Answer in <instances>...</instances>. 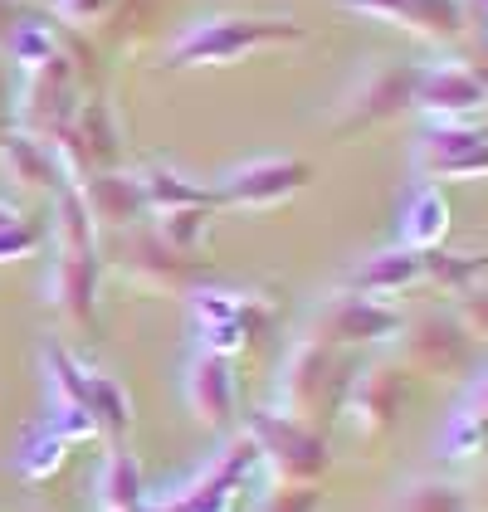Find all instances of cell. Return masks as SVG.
<instances>
[{
    "mask_svg": "<svg viewBox=\"0 0 488 512\" xmlns=\"http://www.w3.org/2000/svg\"><path fill=\"white\" fill-rule=\"evenodd\" d=\"M347 10H362L371 20L406 25L425 40H454L464 30V5L459 0H342Z\"/></svg>",
    "mask_w": 488,
    "mask_h": 512,
    "instance_id": "10",
    "label": "cell"
},
{
    "mask_svg": "<svg viewBox=\"0 0 488 512\" xmlns=\"http://www.w3.org/2000/svg\"><path fill=\"white\" fill-rule=\"evenodd\" d=\"M401 410H406V371L401 366H366L352 376V386L342 395V415H347L352 434L366 444L391 439L401 425Z\"/></svg>",
    "mask_w": 488,
    "mask_h": 512,
    "instance_id": "5",
    "label": "cell"
},
{
    "mask_svg": "<svg viewBox=\"0 0 488 512\" xmlns=\"http://www.w3.org/2000/svg\"><path fill=\"white\" fill-rule=\"evenodd\" d=\"M79 200L88 210V220H103V225H132L147 210V191L132 176H93Z\"/></svg>",
    "mask_w": 488,
    "mask_h": 512,
    "instance_id": "14",
    "label": "cell"
},
{
    "mask_svg": "<svg viewBox=\"0 0 488 512\" xmlns=\"http://www.w3.org/2000/svg\"><path fill=\"white\" fill-rule=\"evenodd\" d=\"M401 322H406V317L396 313L391 303H381V298L337 293V298H327L323 308L313 313V322H308V337L347 352V347H371V342L396 337V332H401Z\"/></svg>",
    "mask_w": 488,
    "mask_h": 512,
    "instance_id": "6",
    "label": "cell"
},
{
    "mask_svg": "<svg viewBox=\"0 0 488 512\" xmlns=\"http://www.w3.org/2000/svg\"><path fill=\"white\" fill-rule=\"evenodd\" d=\"M132 512H152V508H132Z\"/></svg>",
    "mask_w": 488,
    "mask_h": 512,
    "instance_id": "30",
    "label": "cell"
},
{
    "mask_svg": "<svg viewBox=\"0 0 488 512\" xmlns=\"http://www.w3.org/2000/svg\"><path fill=\"white\" fill-rule=\"evenodd\" d=\"M98 493H103V512H132L142 508V469L127 449H113L103 478H98Z\"/></svg>",
    "mask_w": 488,
    "mask_h": 512,
    "instance_id": "18",
    "label": "cell"
},
{
    "mask_svg": "<svg viewBox=\"0 0 488 512\" xmlns=\"http://www.w3.org/2000/svg\"><path fill=\"white\" fill-rule=\"evenodd\" d=\"M93 283H98L93 249L64 254V264H59V274H54V298H59V308L74 313V317H88V308H93Z\"/></svg>",
    "mask_w": 488,
    "mask_h": 512,
    "instance_id": "17",
    "label": "cell"
},
{
    "mask_svg": "<svg viewBox=\"0 0 488 512\" xmlns=\"http://www.w3.org/2000/svg\"><path fill=\"white\" fill-rule=\"evenodd\" d=\"M469 512H488V478H484V488L469 498Z\"/></svg>",
    "mask_w": 488,
    "mask_h": 512,
    "instance_id": "28",
    "label": "cell"
},
{
    "mask_svg": "<svg viewBox=\"0 0 488 512\" xmlns=\"http://www.w3.org/2000/svg\"><path fill=\"white\" fill-rule=\"evenodd\" d=\"M0 132H5V122H0Z\"/></svg>",
    "mask_w": 488,
    "mask_h": 512,
    "instance_id": "31",
    "label": "cell"
},
{
    "mask_svg": "<svg viewBox=\"0 0 488 512\" xmlns=\"http://www.w3.org/2000/svg\"><path fill=\"white\" fill-rule=\"evenodd\" d=\"M449 317L464 327V337L479 347V342H488V288L484 283H469V288H459L454 293V308H449Z\"/></svg>",
    "mask_w": 488,
    "mask_h": 512,
    "instance_id": "23",
    "label": "cell"
},
{
    "mask_svg": "<svg viewBox=\"0 0 488 512\" xmlns=\"http://www.w3.org/2000/svg\"><path fill=\"white\" fill-rule=\"evenodd\" d=\"M391 512H469V493L445 483V478H415L401 488Z\"/></svg>",
    "mask_w": 488,
    "mask_h": 512,
    "instance_id": "19",
    "label": "cell"
},
{
    "mask_svg": "<svg viewBox=\"0 0 488 512\" xmlns=\"http://www.w3.org/2000/svg\"><path fill=\"white\" fill-rule=\"evenodd\" d=\"M249 439L259 444V464H269L274 478H298V483H318L332 464V449L313 425H298L279 410H259L249 420Z\"/></svg>",
    "mask_w": 488,
    "mask_h": 512,
    "instance_id": "3",
    "label": "cell"
},
{
    "mask_svg": "<svg viewBox=\"0 0 488 512\" xmlns=\"http://www.w3.org/2000/svg\"><path fill=\"white\" fill-rule=\"evenodd\" d=\"M303 30L293 20H205L201 30H191L186 40L171 49V64H225L254 44H274V40H298Z\"/></svg>",
    "mask_w": 488,
    "mask_h": 512,
    "instance_id": "8",
    "label": "cell"
},
{
    "mask_svg": "<svg viewBox=\"0 0 488 512\" xmlns=\"http://www.w3.org/2000/svg\"><path fill=\"white\" fill-rule=\"evenodd\" d=\"M5 166L25 181V186H54V161L40 152V142L30 137H10L5 142Z\"/></svg>",
    "mask_w": 488,
    "mask_h": 512,
    "instance_id": "22",
    "label": "cell"
},
{
    "mask_svg": "<svg viewBox=\"0 0 488 512\" xmlns=\"http://www.w3.org/2000/svg\"><path fill=\"white\" fill-rule=\"evenodd\" d=\"M49 371H54V391H59V400H64L69 410H83V405H88V376H83L59 347H49Z\"/></svg>",
    "mask_w": 488,
    "mask_h": 512,
    "instance_id": "25",
    "label": "cell"
},
{
    "mask_svg": "<svg viewBox=\"0 0 488 512\" xmlns=\"http://www.w3.org/2000/svg\"><path fill=\"white\" fill-rule=\"evenodd\" d=\"M35 239H40L35 230H25V225L15 220L10 230H0V259H5V254H25V249H30Z\"/></svg>",
    "mask_w": 488,
    "mask_h": 512,
    "instance_id": "27",
    "label": "cell"
},
{
    "mask_svg": "<svg viewBox=\"0 0 488 512\" xmlns=\"http://www.w3.org/2000/svg\"><path fill=\"white\" fill-rule=\"evenodd\" d=\"M205 215H210V205H186V210H166V225H162V239L171 249H191L205 230Z\"/></svg>",
    "mask_w": 488,
    "mask_h": 512,
    "instance_id": "26",
    "label": "cell"
},
{
    "mask_svg": "<svg viewBox=\"0 0 488 512\" xmlns=\"http://www.w3.org/2000/svg\"><path fill=\"white\" fill-rule=\"evenodd\" d=\"M83 410H88L93 425H103L108 434H122L127 420H132V415H127V400H122V391L108 376H88V405H83Z\"/></svg>",
    "mask_w": 488,
    "mask_h": 512,
    "instance_id": "21",
    "label": "cell"
},
{
    "mask_svg": "<svg viewBox=\"0 0 488 512\" xmlns=\"http://www.w3.org/2000/svg\"><path fill=\"white\" fill-rule=\"evenodd\" d=\"M186 405L201 425H225L235 415V376L220 352H201L186 371Z\"/></svg>",
    "mask_w": 488,
    "mask_h": 512,
    "instance_id": "11",
    "label": "cell"
},
{
    "mask_svg": "<svg viewBox=\"0 0 488 512\" xmlns=\"http://www.w3.org/2000/svg\"><path fill=\"white\" fill-rule=\"evenodd\" d=\"M401 371L406 376H469L479 347L449 313H420L401 322Z\"/></svg>",
    "mask_w": 488,
    "mask_h": 512,
    "instance_id": "4",
    "label": "cell"
},
{
    "mask_svg": "<svg viewBox=\"0 0 488 512\" xmlns=\"http://www.w3.org/2000/svg\"><path fill=\"white\" fill-rule=\"evenodd\" d=\"M415 83H420L415 64H371V69H362L332 108V132L352 137V132L401 118L406 108H415Z\"/></svg>",
    "mask_w": 488,
    "mask_h": 512,
    "instance_id": "2",
    "label": "cell"
},
{
    "mask_svg": "<svg viewBox=\"0 0 488 512\" xmlns=\"http://www.w3.org/2000/svg\"><path fill=\"white\" fill-rule=\"evenodd\" d=\"M352 361L342 347H327V342H313L303 337L293 352H288L284 371H279V386H274V400H279V415L298 420V425H323L332 415H342V395L352 386Z\"/></svg>",
    "mask_w": 488,
    "mask_h": 512,
    "instance_id": "1",
    "label": "cell"
},
{
    "mask_svg": "<svg viewBox=\"0 0 488 512\" xmlns=\"http://www.w3.org/2000/svg\"><path fill=\"white\" fill-rule=\"evenodd\" d=\"M488 269V249L484 254H445V249H420V283H440L445 293H459L469 283H479V274Z\"/></svg>",
    "mask_w": 488,
    "mask_h": 512,
    "instance_id": "16",
    "label": "cell"
},
{
    "mask_svg": "<svg viewBox=\"0 0 488 512\" xmlns=\"http://www.w3.org/2000/svg\"><path fill=\"white\" fill-rule=\"evenodd\" d=\"M142 191H147V200H157V205H166V210H186V205H215V191H201V186L181 181V176H176V171H166V166H152V171H147Z\"/></svg>",
    "mask_w": 488,
    "mask_h": 512,
    "instance_id": "20",
    "label": "cell"
},
{
    "mask_svg": "<svg viewBox=\"0 0 488 512\" xmlns=\"http://www.w3.org/2000/svg\"><path fill=\"white\" fill-rule=\"evenodd\" d=\"M323 493L318 483H298V478H274V488L264 493L259 512H318Z\"/></svg>",
    "mask_w": 488,
    "mask_h": 512,
    "instance_id": "24",
    "label": "cell"
},
{
    "mask_svg": "<svg viewBox=\"0 0 488 512\" xmlns=\"http://www.w3.org/2000/svg\"><path fill=\"white\" fill-rule=\"evenodd\" d=\"M415 283H420V249L396 244V249H381V254H371L366 264H357L352 278H347V293L391 303L401 288H415Z\"/></svg>",
    "mask_w": 488,
    "mask_h": 512,
    "instance_id": "12",
    "label": "cell"
},
{
    "mask_svg": "<svg viewBox=\"0 0 488 512\" xmlns=\"http://www.w3.org/2000/svg\"><path fill=\"white\" fill-rule=\"evenodd\" d=\"M15 220H20V215H15V210H10V205H0V230H10V225H15Z\"/></svg>",
    "mask_w": 488,
    "mask_h": 512,
    "instance_id": "29",
    "label": "cell"
},
{
    "mask_svg": "<svg viewBox=\"0 0 488 512\" xmlns=\"http://www.w3.org/2000/svg\"><path fill=\"white\" fill-rule=\"evenodd\" d=\"M484 103H488V93H484V83L474 79L469 64L420 69L415 108H430V113H474V108H484Z\"/></svg>",
    "mask_w": 488,
    "mask_h": 512,
    "instance_id": "13",
    "label": "cell"
},
{
    "mask_svg": "<svg viewBox=\"0 0 488 512\" xmlns=\"http://www.w3.org/2000/svg\"><path fill=\"white\" fill-rule=\"evenodd\" d=\"M445 230H449V205L440 200V191H430V186L410 191L406 210H401V244H410V249H440Z\"/></svg>",
    "mask_w": 488,
    "mask_h": 512,
    "instance_id": "15",
    "label": "cell"
},
{
    "mask_svg": "<svg viewBox=\"0 0 488 512\" xmlns=\"http://www.w3.org/2000/svg\"><path fill=\"white\" fill-rule=\"evenodd\" d=\"M415 171L425 181H469L488 171V142L484 132L474 127H435L420 137L415 147Z\"/></svg>",
    "mask_w": 488,
    "mask_h": 512,
    "instance_id": "9",
    "label": "cell"
},
{
    "mask_svg": "<svg viewBox=\"0 0 488 512\" xmlns=\"http://www.w3.org/2000/svg\"><path fill=\"white\" fill-rule=\"evenodd\" d=\"M313 181V166L298 157H259L244 161L235 171L220 176L215 186V200H230V205H249V210H274L293 200L303 186Z\"/></svg>",
    "mask_w": 488,
    "mask_h": 512,
    "instance_id": "7",
    "label": "cell"
}]
</instances>
